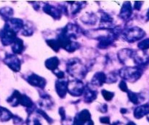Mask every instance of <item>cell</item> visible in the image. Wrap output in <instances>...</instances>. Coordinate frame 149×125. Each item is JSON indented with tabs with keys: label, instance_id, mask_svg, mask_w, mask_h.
Segmentation results:
<instances>
[{
	"label": "cell",
	"instance_id": "1",
	"mask_svg": "<svg viewBox=\"0 0 149 125\" xmlns=\"http://www.w3.org/2000/svg\"><path fill=\"white\" fill-rule=\"evenodd\" d=\"M67 72L71 77L81 80L87 74V69L81 64L78 58H74L68 60L67 63Z\"/></svg>",
	"mask_w": 149,
	"mask_h": 125
},
{
	"label": "cell",
	"instance_id": "2",
	"mask_svg": "<svg viewBox=\"0 0 149 125\" xmlns=\"http://www.w3.org/2000/svg\"><path fill=\"white\" fill-rule=\"evenodd\" d=\"M119 75L124 80L133 82L141 78L142 70L139 67H126L119 70Z\"/></svg>",
	"mask_w": 149,
	"mask_h": 125
},
{
	"label": "cell",
	"instance_id": "3",
	"mask_svg": "<svg viewBox=\"0 0 149 125\" xmlns=\"http://www.w3.org/2000/svg\"><path fill=\"white\" fill-rule=\"evenodd\" d=\"M123 38L130 43L139 41L146 36V32L143 29L138 27H134L132 28L127 29L122 33Z\"/></svg>",
	"mask_w": 149,
	"mask_h": 125
},
{
	"label": "cell",
	"instance_id": "4",
	"mask_svg": "<svg viewBox=\"0 0 149 125\" xmlns=\"http://www.w3.org/2000/svg\"><path fill=\"white\" fill-rule=\"evenodd\" d=\"M17 33L5 23L4 27L0 30V40L3 46H7L12 45L15 39Z\"/></svg>",
	"mask_w": 149,
	"mask_h": 125
},
{
	"label": "cell",
	"instance_id": "5",
	"mask_svg": "<svg viewBox=\"0 0 149 125\" xmlns=\"http://www.w3.org/2000/svg\"><path fill=\"white\" fill-rule=\"evenodd\" d=\"M84 89L85 87L81 80H74L68 82V92L73 96L78 97L84 93Z\"/></svg>",
	"mask_w": 149,
	"mask_h": 125
},
{
	"label": "cell",
	"instance_id": "6",
	"mask_svg": "<svg viewBox=\"0 0 149 125\" xmlns=\"http://www.w3.org/2000/svg\"><path fill=\"white\" fill-rule=\"evenodd\" d=\"M74 125H94L90 111L84 109L79 112L74 119Z\"/></svg>",
	"mask_w": 149,
	"mask_h": 125
},
{
	"label": "cell",
	"instance_id": "7",
	"mask_svg": "<svg viewBox=\"0 0 149 125\" xmlns=\"http://www.w3.org/2000/svg\"><path fill=\"white\" fill-rule=\"evenodd\" d=\"M4 63L14 72H19L21 67V62L16 55L7 54L3 59Z\"/></svg>",
	"mask_w": 149,
	"mask_h": 125
},
{
	"label": "cell",
	"instance_id": "8",
	"mask_svg": "<svg viewBox=\"0 0 149 125\" xmlns=\"http://www.w3.org/2000/svg\"><path fill=\"white\" fill-rule=\"evenodd\" d=\"M132 59L138 67H144L149 63V55L145 51H135Z\"/></svg>",
	"mask_w": 149,
	"mask_h": 125
},
{
	"label": "cell",
	"instance_id": "9",
	"mask_svg": "<svg viewBox=\"0 0 149 125\" xmlns=\"http://www.w3.org/2000/svg\"><path fill=\"white\" fill-rule=\"evenodd\" d=\"M26 80L31 85L36 87V88H39L41 89H44L47 83L45 79L39 76V75H35V74H31V75H29L26 78Z\"/></svg>",
	"mask_w": 149,
	"mask_h": 125
},
{
	"label": "cell",
	"instance_id": "10",
	"mask_svg": "<svg viewBox=\"0 0 149 125\" xmlns=\"http://www.w3.org/2000/svg\"><path fill=\"white\" fill-rule=\"evenodd\" d=\"M68 82L66 80H57L55 82V90L57 94L61 98H63L68 92Z\"/></svg>",
	"mask_w": 149,
	"mask_h": 125
},
{
	"label": "cell",
	"instance_id": "11",
	"mask_svg": "<svg viewBox=\"0 0 149 125\" xmlns=\"http://www.w3.org/2000/svg\"><path fill=\"white\" fill-rule=\"evenodd\" d=\"M43 10L45 13L49 14L55 20H58L61 18L63 12V10L61 9H58V7L51 5H45L43 7Z\"/></svg>",
	"mask_w": 149,
	"mask_h": 125
},
{
	"label": "cell",
	"instance_id": "12",
	"mask_svg": "<svg viewBox=\"0 0 149 125\" xmlns=\"http://www.w3.org/2000/svg\"><path fill=\"white\" fill-rule=\"evenodd\" d=\"M84 101L86 103H90L93 102L94 100L96 99L97 96V92L96 91H95L91 86H90L89 85H87L85 87V89L84 91Z\"/></svg>",
	"mask_w": 149,
	"mask_h": 125
},
{
	"label": "cell",
	"instance_id": "13",
	"mask_svg": "<svg viewBox=\"0 0 149 125\" xmlns=\"http://www.w3.org/2000/svg\"><path fill=\"white\" fill-rule=\"evenodd\" d=\"M132 14V7L130 2H125L121 9L119 17L124 20H127L130 18Z\"/></svg>",
	"mask_w": 149,
	"mask_h": 125
},
{
	"label": "cell",
	"instance_id": "14",
	"mask_svg": "<svg viewBox=\"0 0 149 125\" xmlns=\"http://www.w3.org/2000/svg\"><path fill=\"white\" fill-rule=\"evenodd\" d=\"M107 80V75H105L104 72H98L93 76V79H92V84L95 86L100 87L106 82Z\"/></svg>",
	"mask_w": 149,
	"mask_h": 125
},
{
	"label": "cell",
	"instance_id": "15",
	"mask_svg": "<svg viewBox=\"0 0 149 125\" xmlns=\"http://www.w3.org/2000/svg\"><path fill=\"white\" fill-rule=\"evenodd\" d=\"M149 113V104L141 105L135 108L134 111V117L135 118L140 120L145 116H147Z\"/></svg>",
	"mask_w": 149,
	"mask_h": 125
},
{
	"label": "cell",
	"instance_id": "16",
	"mask_svg": "<svg viewBox=\"0 0 149 125\" xmlns=\"http://www.w3.org/2000/svg\"><path fill=\"white\" fill-rule=\"evenodd\" d=\"M60 64V60L58 57H51L47 59L45 62V66L49 70L52 71L54 73L58 71V65Z\"/></svg>",
	"mask_w": 149,
	"mask_h": 125
},
{
	"label": "cell",
	"instance_id": "17",
	"mask_svg": "<svg viewBox=\"0 0 149 125\" xmlns=\"http://www.w3.org/2000/svg\"><path fill=\"white\" fill-rule=\"evenodd\" d=\"M22 94L19 91H15L7 99V102L10 104L11 106L15 107L20 104Z\"/></svg>",
	"mask_w": 149,
	"mask_h": 125
},
{
	"label": "cell",
	"instance_id": "18",
	"mask_svg": "<svg viewBox=\"0 0 149 125\" xmlns=\"http://www.w3.org/2000/svg\"><path fill=\"white\" fill-rule=\"evenodd\" d=\"M134 52H135V50L129 49H125L121 50L120 52L118 53V58H119L121 63H125V62H126L127 59H129L130 58H132Z\"/></svg>",
	"mask_w": 149,
	"mask_h": 125
},
{
	"label": "cell",
	"instance_id": "19",
	"mask_svg": "<svg viewBox=\"0 0 149 125\" xmlns=\"http://www.w3.org/2000/svg\"><path fill=\"white\" fill-rule=\"evenodd\" d=\"M127 95L129 100L135 105H138L145 100V97L141 93H137L132 92V91H127Z\"/></svg>",
	"mask_w": 149,
	"mask_h": 125
},
{
	"label": "cell",
	"instance_id": "20",
	"mask_svg": "<svg viewBox=\"0 0 149 125\" xmlns=\"http://www.w3.org/2000/svg\"><path fill=\"white\" fill-rule=\"evenodd\" d=\"M39 105L42 108L49 109L53 105V102H52V100L51 98V97L48 94L45 93L41 94V101L40 103H39Z\"/></svg>",
	"mask_w": 149,
	"mask_h": 125
},
{
	"label": "cell",
	"instance_id": "21",
	"mask_svg": "<svg viewBox=\"0 0 149 125\" xmlns=\"http://www.w3.org/2000/svg\"><path fill=\"white\" fill-rule=\"evenodd\" d=\"M97 16L93 12L85 13L82 17H81V21L87 25H95L97 22Z\"/></svg>",
	"mask_w": 149,
	"mask_h": 125
},
{
	"label": "cell",
	"instance_id": "22",
	"mask_svg": "<svg viewBox=\"0 0 149 125\" xmlns=\"http://www.w3.org/2000/svg\"><path fill=\"white\" fill-rule=\"evenodd\" d=\"M24 50V45H23V41L20 38L15 39L14 43L12 44V51L15 54H20Z\"/></svg>",
	"mask_w": 149,
	"mask_h": 125
},
{
	"label": "cell",
	"instance_id": "23",
	"mask_svg": "<svg viewBox=\"0 0 149 125\" xmlns=\"http://www.w3.org/2000/svg\"><path fill=\"white\" fill-rule=\"evenodd\" d=\"M14 115L4 107L0 106V122H5L13 118Z\"/></svg>",
	"mask_w": 149,
	"mask_h": 125
},
{
	"label": "cell",
	"instance_id": "24",
	"mask_svg": "<svg viewBox=\"0 0 149 125\" xmlns=\"http://www.w3.org/2000/svg\"><path fill=\"white\" fill-rule=\"evenodd\" d=\"M13 13H14V12L11 7H5L0 9V16L6 22L13 18Z\"/></svg>",
	"mask_w": 149,
	"mask_h": 125
},
{
	"label": "cell",
	"instance_id": "25",
	"mask_svg": "<svg viewBox=\"0 0 149 125\" xmlns=\"http://www.w3.org/2000/svg\"><path fill=\"white\" fill-rule=\"evenodd\" d=\"M47 43L49 45L50 48H52L55 52H59L61 49V46L59 44V42L58 41L57 39H51V40H47Z\"/></svg>",
	"mask_w": 149,
	"mask_h": 125
},
{
	"label": "cell",
	"instance_id": "26",
	"mask_svg": "<svg viewBox=\"0 0 149 125\" xmlns=\"http://www.w3.org/2000/svg\"><path fill=\"white\" fill-rule=\"evenodd\" d=\"M33 33V28L31 27V26L30 25L28 24L24 25V27H23V30H22L21 33L22 35L25 36H31Z\"/></svg>",
	"mask_w": 149,
	"mask_h": 125
},
{
	"label": "cell",
	"instance_id": "27",
	"mask_svg": "<svg viewBox=\"0 0 149 125\" xmlns=\"http://www.w3.org/2000/svg\"><path fill=\"white\" fill-rule=\"evenodd\" d=\"M27 125H42L40 121L36 117H33L31 115H29L26 121Z\"/></svg>",
	"mask_w": 149,
	"mask_h": 125
},
{
	"label": "cell",
	"instance_id": "28",
	"mask_svg": "<svg viewBox=\"0 0 149 125\" xmlns=\"http://www.w3.org/2000/svg\"><path fill=\"white\" fill-rule=\"evenodd\" d=\"M138 48L141 51H146L147 49H149V38L144 39L138 43Z\"/></svg>",
	"mask_w": 149,
	"mask_h": 125
},
{
	"label": "cell",
	"instance_id": "29",
	"mask_svg": "<svg viewBox=\"0 0 149 125\" xmlns=\"http://www.w3.org/2000/svg\"><path fill=\"white\" fill-rule=\"evenodd\" d=\"M102 95H103L104 99L107 101H111L112 98L114 96V93H113L108 91H106V90H103V91H102Z\"/></svg>",
	"mask_w": 149,
	"mask_h": 125
},
{
	"label": "cell",
	"instance_id": "30",
	"mask_svg": "<svg viewBox=\"0 0 149 125\" xmlns=\"http://www.w3.org/2000/svg\"><path fill=\"white\" fill-rule=\"evenodd\" d=\"M117 80V75H116V72H111L109 74V76H107V80L106 82L108 83H113V82H116Z\"/></svg>",
	"mask_w": 149,
	"mask_h": 125
},
{
	"label": "cell",
	"instance_id": "31",
	"mask_svg": "<svg viewBox=\"0 0 149 125\" xmlns=\"http://www.w3.org/2000/svg\"><path fill=\"white\" fill-rule=\"evenodd\" d=\"M13 123H14V124H15V125L23 124V119H21L20 117H19L18 116L14 115V117H13Z\"/></svg>",
	"mask_w": 149,
	"mask_h": 125
},
{
	"label": "cell",
	"instance_id": "32",
	"mask_svg": "<svg viewBox=\"0 0 149 125\" xmlns=\"http://www.w3.org/2000/svg\"><path fill=\"white\" fill-rule=\"evenodd\" d=\"M119 87L122 91H124V92H127L128 91V88H127V82H125V80L121 81L120 83H119Z\"/></svg>",
	"mask_w": 149,
	"mask_h": 125
},
{
	"label": "cell",
	"instance_id": "33",
	"mask_svg": "<svg viewBox=\"0 0 149 125\" xmlns=\"http://www.w3.org/2000/svg\"><path fill=\"white\" fill-rule=\"evenodd\" d=\"M98 110L102 113H106L108 110V106L106 104H102L98 107Z\"/></svg>",
	"mask_w": 149,
	"mask_h": 125
},
{
	"label": "cell",
	"instance_id": "34",
	"mask_svg": "<svg viewBox=\"0 0 149 125\" xmlns=\"http://www.w3.org/2000/svg\"><path fill=\"white\" fill-rule=\"evenodd\" d=\"M100 122L103 123V124H110V120H109V117H101L100 119Z\"/></svg>",
	"mask_w": 149,
	"mask_h": 125
},
{
	"label": "cell",
	"instance_id": "35",
	"mask_svg": "<svg viewBox=\"0 0 149 125\" xmlns=\"http://www.w3.org/2000/svg\"><path fill=\"white\" fill-rule=\"evenodd\" d=\"M142 4H143V2H139V1L135 2V6H134V7H135V10H141V5Z\"/></svg>",
	"mask_w": 149,
	"mask_h": 125
},
{
	"label": "cell",
	"instance_id": "36",
	"mask_svg": "<svg viewBox=\"0 0 149 125\" xmlns=\"http://www.w3.org/2000/svg\"><path fill=\"white\" fill-rule=\"evenodd\" d=\"M146 21H149V9L146 13Z\"/></svg>",
	"mask_w": 149,
	"mask_h": 125
},
{
	"label": "cell",
	"instance_id": "37",
	"mask_svg": "<svg viewBox=\"0 0 149 125\" xmlns=\"http://www.w3.org/2000/svg\"><path fill=\"white\" fill-rule=\"evenodd\" d=\"M126 125H136V124H135L133 122H128Z\"/></svg>",
	"mask_w": 149,
	"mask_h": 125
},
{
	"label": "cell",
	"instance_id": "38",
	"mask_svg": "<svg viewBox=\"0 0 149 125\" xmlns=\"http://www.w3.org/2000/svg\"><path fill=\"white\" fill-rule=\"evenodd\" d=\"M111 125H121V123L119 122H117L113 123V124H111Z\"/></svg>",
	"mask_w": 149,
	"mask_h": 125
},
{
	"label": "cell",
	"instance_id": "39",
	"mask_svg": "<svg viewBox=\"0 0 149 125\" xmlns=\"http://www.w3.org/2000/svg\"><path fill=\"white\" fill-rule=\"evenodd\" d=\"M147 120L149 122V113H148V115H147Z\"/></svg>",
	"mask_w": 149,
	"mask_h": 125
}]
</instances>
